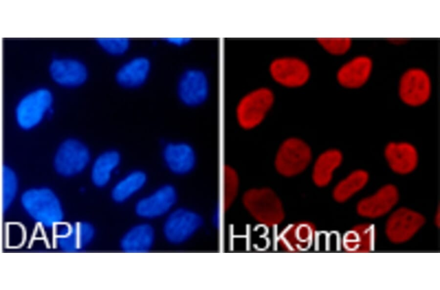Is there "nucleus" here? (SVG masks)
<instances>
[{
	"label": "nucleus",
	"instance_id": "obj_1",
	"mask_svg": "<svg viewBox=\"0 0 440 290\" xmlns=\"http://www.w3.org/2000/svg\"><path fill=\"white\" fill-rule=\"evenodd\" d=\"M21 203L28 214L45 228H52L63 220V212L60 201L49 189L28 190L22 195Z\"/></svg>",
	"mask_w": 440,
	"mask_h": 290
},
{
	"label": "nucleus",
	"instance_id": "obj_2",
	"mask_svg": "<svg viewBox=\"0 0 440 290\" xmlns=\"http://www.w3.org/2000/svg\"><path fill=\"white\" fill-rule=\"evenodd\" d=\"M273 92L266 87L253 90L242 96L235 108L238 125L244 130L253 129L264 120L274 103Z\"/></svg>",
	"mask_w": 440,
	"mask_h": 290
},
{
	"label": "nucleus",
	"instance_id": "obj_3",
	"mask_svg": "<svg viewBox=\"0 0 440 290\" xmlns=\"http://www.w3.org/2000/svg\"><path fill=\"white\" fill-rule=\"evenodd\" d=\"M244 200L249 211L259 222L273 227L284 221L286 214L283 205L272 190L250 189L245 193Z\"/></svg>",
	"mask_w": 440,
	"mask_h": 290
},
{
	"label": "nucleus",
	"instance_id": "obj_4",
	"mask_svg": "<svg viewBox=\"0 0 440 290\" xmlns=\"http://www.w3.org/2000/svg\"><path fill=\"white\" fill-rule=\"evenodd\" d=\"M311 158V152L308 145L299 139L291 138L284 141L279 147L275 166L280 174L291 177L303 171Z\"/></svg>",
	"mask_w": 440,
	"mask_h": 290
},
{
	"label": "nucleus",
	"instance_id": "obj_5",
	"mask_svg": "<svg viewBox=\"0 0 440 290\" xmlns=\"http://www.w3.org/2000/svg\"><path fill=\"white\" fill-rule=\"evenodd\" d=\"M424 223L425 218L419 213L407 208H400L388 219L386 234L393 243H404L412 238Z\"/></svg>",
	"mask_w": 440,
	"mask_h": 290
},
{
	"label": "nucleus",
	"instance_id": "obj_6",
	"mask_svg": "<svg viewBox=\"0 0 440 290\" xmlns=\"http://www.w3.org/2000/svg\"><path fill=\"white\" fill-rule=\"evenodd\" d=\"M271 77L278 83L287 87L305 84L310 77L308 66L303 61L293 57H282L272 61L269 66Z\"/></svg>",
	"mask_w": 440,
	"mask_h": 290
},
{
	"label": "nucleus",
	"instance_id": "obj_7",
	"mask_svg": "<svg viewBox=\"0 0 440 290\" xmlns=\"http://www.w3.org/2000/svg\"><path fill=\"white\" fill-rule=\"evenodd\" d=\"M52 102V95L46 89H39L26 95L16 109L19 125L27 129L38 124L45 113L50 110Z\"/></svg>",
	"mask_w": 440,
	"mask_h": 290
},
{
	"label": "nucleus",
	"instance_id": "obj_8",
	"mask_svg": "<svg viewBox=\"0 0 440 290\" xmlns=\"http://www.w3.org/2000/svg\"><path fill=\"white\" fill-rule=\"evenodd\" d=\"M316 233V227L312 222L307 220L295 222L281 230L278 243L283 250L287 252L305 251L313 245Z\"/></svg>",
	"mask_w": 440,
	"mask_h": 290
},
{
	"label": "nucleus",
	"instance_id": "obj_9",
	"mask_svg": "<svg viewBox=\"0 0 440 290\" xmlns=\"http://www.w3.org/2000/svg\"><path fill=\"white\" fill-rule=\"evenodd\" d=\"M203 221L198 213L184 208L173 212L167 219L164 232L171 243H182L193 236L202 226Z\"/></svg>",
	"mask_w": 440,
	"mask_h": 290
},
{
	"label": "nucleus",
	"instance_id": "obj_10",
	"mask_svg": "<svg viewBox=\"0 0 440 290\" xmlns=\"http://www.w3.org/2000/svg\"><path fill=\"white\" fill-rule=\"evenodd\" d=\"M428 75L419 69H411L402 76L399 87L401 100L407 105L418 106L425 103L431 94Z\"/></svg>",
	"mask_w": 440,
	"mask_h": 290
},
{
	"label": "nucleus",
	"instance_id": "obj_11",
	"mask_svg": "<svg viewBox=\"0 0 440 290\" xmlns=\"http://www.w3.org/2000/svg\"><path fill=\"white\" fill-rule=\"evenodd\" d=\"M89 153L88 148L75 140H68L59 147L54 165L58 173L69 176L81 171L88 164Z\"/></svg>",
	"mask_w": 440,
	"mask_h": 290
},
{
	"label": "nucleus",
	"instance_id": "obj_12",
	"mask_svg": "<svg viewBox=\"0 0 440 290\" xmlns=\"http://www.w3.org/2000/svg\"><path fill=\"white\" fill-rule=\"evenodd\" d=\"M209 94L208 80L204 72L191 69L182 75L178 85V95L185 104L192 107L201 105L207 100Z\"/></svg>",
	"mask_w": 440,
	"mask_h": 290
},
{
	"label": "nucleus",
	"instance_id": "obj_13",
	"mask_svg": "<svg viewBox=\"0 0 440 290\" xmlns=\"http://www.w3.org/2000/svg\"><path fill=\"white\" fill-rule=\"evenodd\" d=\"M399 199L397 187L387 184L373 195L361 199L357 203L356 211L363 217L374 218L388 213L396 204Z\"/></svg>",
	"mask_w": 440,
	"mask_h": 290
},
{
	"label": "nucleus",
	"instance_id": "obj_14",
	"mask_svg": "<svg viewBox=\"0 0 440 290\" xmlns=\"http://www.w3.org/2000/svg\"><path fill=\"white\" fill-rule=\"evenodd\" d=\"M385 158L395 173L405 175L412 172L418 163V154L416 147L406 142H391L385 146Z\"/></svg>",
	"mask_w": 440,
	"mask_h": 290
},
{
	"label": "nucleus",
	"instance_id": "obj_15",
	"mask_svg": "<svg viewBox=\"0 0 440 290\" xmlns=\"http://www.w3.org/2000/svg\"><path fill=\"white\" fill-rule=\"evenodd\" d=\"M94 235V228L89 223L78 222L64 225L58 230L56 242L62 250L75 252L86 247Z\"/></svg>",
	"mask_w": 440,
	"mask_h": 290
},
{
	"label": "nucleus",
	"instance_id": "obj_16",
	"mask_svg": "<svg viewBox=\"0 0 440 290\" xmlns=\"http://www.w3.org/2000/svg\"><path fill=\"white\" fill-rule=\"evenodd\" d=\"M176 199L175 188L170 185L164 186L152 195L139 201L136 206V211L143 217L160 216L170 210Z\"/></svg>",
	"mask_w": 440,
	"mask_h": 290
},
{
	"label": "nucleus",
	"instance_id": "obj_17",
	"mask_svg": "<svg viewBox=\"0 0 440 290\" xmlns=\"http://www.w3.org/2000/svg\"><path fill=\"white\" fill-rule=\"evenodd\" d=\"M166 164L173 173L183 175L191 172L197 163V155L192 146L184 143H170L164 150Z\"/></svg>",
	"mask_w": 440,
	"mask_h": 290
},
{
	"label": "nucleus",
	"instance_id": "obj_18",
	"mask_svg": "<svg viewBox=\"0 0 440 290\" xmlns=\"http://www.w3.org/2000/svg\"><path fill=\"white\" fill-rule=\"evenodd\" d=\"M374 226L371 224L357 225L343 235L341 244L343 249L350 253H364L372 250L376 240Z\"/></svg>",
	"mask_w": 440,
	"mask_h": 290
},
{
	"label": "nucleus",
	"instance_id": "obj_19",
	"mask_svg": "<svg viewBox=\"0 0 440 290\" xmlns=\"http://www.w3.org/2000/svg\"><path fill=\"white\" fill-rule=\"evenodd\" d=\"M372 68L371 60L365 56L354 58L338 70L337 79L343 86L356 88L362 86L368 80Z\"/></svg>",
	"mask_w": 440,
	"mask_h": 290
},
{
	"label": "nucleus",
	"instance_id": "obj_20",
	"mask_svg": "<svg viewBox=\"0 0 440 290\" xmlns=\"http://www.w3.org/2000/svg\"><path fill=\"white\" fill-rule=\"evenodd\" d=\"M53 79L58 83L66 86L81 84L86 80L87 70L78 61L70 59L54 61L50 66Z\"/></svg>",
	"mask_w": 440,
	"mask_h": 290
},
{
	"label": "nucleus",
	"instance_id": "obj_21",
	"mask_svg": "<svg viewBox=\"0 0 440 290\" xmlns=\"http://www.w3.org/2000/svg\"><path fill=\"white\" fill-rule=\"evenodd\" d=\"M343 160L340 151L330 149L323 152L317 158L313 166L312 179L319 187L327 186L331 181L334 171L339 166Z\"/></svg>",
	"mask_w": 440,
	"mask_h": 290
},
{
	"label": "nucleus",
	"instance_id": "obj_22",
	"mask_svg": "<svg viewBox=\"0 0 440 290\" xmlns=\"http://www.w3.org/2000/svg\"><path fill=\"white\" fill-rule=\"evenodd\" d=\"M150 69V63L144 58L132 60L118 71L116 79L121 85L135 87L141 85L146 80Z\"/></svg>",
	"mask_w": 440,
	"mask_h": 290
},
{
	"label": "nucleus",
	"instance_id": "obj_23",
	"mask_svg": "<svg viewBox=\"0 0 440 290\" xmlns=\"http://www.w3.org/2000/svg\"><path fill=\"white\" fill-rule=\"evenodd\" d=\"M369 179L368 172L359 169L352 172L335 186L332 196L335 201L343 203L350 199L367 185Z\"/></svg>",
	"mask_w": 440,
	"mask_h": 290
},
{
	"label": "nucleus",
	"instance_id": "obj_24",
	"mask_svg": "<svg viewBox=\"0 0 440 290\" xmlns=\"http://www.w3.org/2000/svg\"><path fill=\"white\" fill-rule=\"evenodd\" d=\"M154 238V230L147 224L136 226L129 231L123 238L121 246L128 252H143L152 246Z\"/></svg>",
	"mask_w": 440,
	"mask_h": 290
},
{
	"label": "nucleus",
	"instance_id": "obj_25",
	"mask_svg": "<svg viewBox=\"0 0 440 290\" xmlns=\"http://www.w3.org/2000/svg\"><path fill=\"white\" fill-rule=\"evenodd\" d=\"M119 154L115 151H110L101 155L95 161L92 169L91 178L93 183L102 187L109 181L111 173L119 164Z\"/></svg>",
	"mask_w": 440,
	"mask_h": 290
},
{
	"label": "nucleus",
	"instance_id": "obj_26",
	"mask_svg": "<svg viewBox=\"0 0 440 290\" xmlns=\"http://www.w3.org/2000/svg\"><path fill=\"white\" fill-rule=\"evenodd\" d=\"M146 181V176L144 172L140 171L132 172L113 188L112 191L113 199L118 202L126 200L140 189Z\"/></svg>",
	"mask_w": 440,
	"mask_h": 290
},
{
	"label": "nucleus",
	"instance_id": "obj_27",
	"mask_svg": "<svg viewBox=\"0 0 440 290\" xmlns=\"http://www.w3.org/2000/svg\"><path fill=\"white\" fill-rule=\"evenodd\" d=\"M2 211L5 212L14 200L17 190V180L14 172L8 167L3 166L1 177Z\"/></svg>",
	"mask_w": 440,
	"mask_h": 290
},
{
	"label": "nucleus",
	"instance_id": "obj_28",
	"mask_svg": "<svg viewBox=\"0 0 440 290\" xmlns=\"http://www.w3.org/2000/svg\"><path fill=\"white\" fill-rule=\"evenodd\" d=\"M317 42L327 52L334 55H341L350 48L352 40L350 38H318Z\"/></svg>",
	"mask_w": 440,
	"mask_h": 290
},
{
	"label": "nucleus",
	"instance_id": "obj_29",
	"mask_svg": "<svg viewBox=\"0 0 440 290\" xmlns=\"http://www.w3.org/2000/svg\"><path fill=\"white\" fill-rule=\"evenodd\" d=\"M97 41L105 50L112 55L124 53L129 45V40L124 38H98Z\"/></svg>",
	"mask_w": 440,
	"mask_h": 290
},
{
	"label": "nucleus",
	"instance_id": "obj_30",
	"mask_svg": "<svg viewBox=\"0 0 440 290\" xmlns=\"http://www.w3.org/2000/svg\"><path fill=\"white\" fill-rule=\"evenodd\" d=\"M225 190L227 196L233 197L236 192L239 177L236 170L231 166L225 165L223 168Z\"/></svg>",
	"mask_w": 440,
	"mask_h": 290
},
{
	"label": "nucleus",
	"instance_id": "obj_31",
	"mask_svg": "<svg viewBox=\"0 0 440 290\" xmlns=\"http://www.w3.org/2000/svg\"><path fill=\"white\" fill-rule=\"evenodd\" d=\"M167 41L176 45H182L189 41L188 39L186 38H168Z\"/></svg>",
	"mask_w": 440,
	"mask_h": 290
},
{
	"label": "nucleus",
	"instance_id": "obj_32",
	"mask_svg": "<svg viewBox=\"0 0 440 290\" xmlns=\"http://www.w3.org/2000/svg\"><path fill=\"white\" fill-rule=\"evenodd\" d=\"M435 223L438 226H440V211H438L435 217Z\"/></svg>",
	"mask_w": 440,
	"mask_h": 290
}]
</instances>
